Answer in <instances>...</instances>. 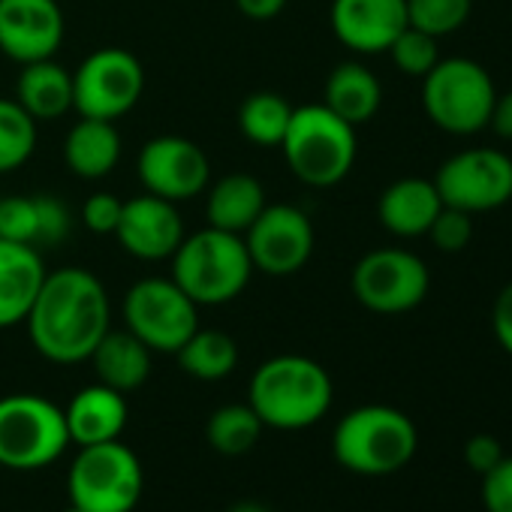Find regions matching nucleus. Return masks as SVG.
<instances>
[{
	"label": "nucleus",
	"mask_w": 512,
	"mask_h": 512,
	"mask_svg": "<svg viewBox=\"0 0 512 512\" xmlns=\"http://www.w3.org/2000/svg\"><path fill=\"white\" fill-rule=\"evenodd\" d=\"M25 323L43 359L55 365L88 362L100 338L112 329L109 293L88 269H58L46 275Z\"/></svg>",
	"instance_id": "obj_1"
},
{
	"label": "nucleus",
	"mask_w": 512,
	"mask_h": 512,
	"mask_svg": "<svg viewBox=\"0 0 512 512\" xmlns=\"http://www.w3.org/2000/svg\"><path fill=\"white\" fill-rule=\"evenodd\" d=\"M332 395V377L320 362L299 353H284L266 359L253 371L247 404L266 428L302 431L329 413Z\"/></svg>",
	"instance_id": "obj_2"
},
{
	"label": "nucleus",
	"mask_w": 512,
	"mask_h": 512,
	"mask_svg": "<svg viewBox=\"0 0 512 512\" xmlns=\"http://www.w3.org/2000/svg\"><path fill=\"white\" fill-rule=\"evenodd\" d=\"M169 260H172V281L199 308L226 305L238 299L253 275L244 238L214 226L184 235Z\"/></svg>",
	"instance_id": "obj_3"
},
{
	"label": "nucleus",
	"mask_w": 512,
	"mask_h": 512,
	"mask_svg": "<svg viewBox=\"0 0 512 512\" xmlns=\"http://www.w3.org/2000/svg\"><path fill=\"white\" fill-rule=\"evenodd\" d=\"M278 148L302 184L335 187L350 175L359 142L353 124L338 118L326 103H311L293 109L290 127Z\"/></svg>",
	"instance_id": "obj_4"
},
{
	"label": "nucleus",
	"mask_w": 512,
	"mask_h": 512,
	"mask_svg": "<svg viewBox=\"0 0 512 512\" xmlns=\"http://www.w3.org/2000/svg\"><path fill=\"white\" fill-rule=\"evenodd\" d=\"M416 443L419 437L410 416L386 404L350 410L332 434L338 464L362 476H389L401 470L413 458Z\"/></svg>",
	"instance_id": "obj_5"
},
{
	"label": "nucleus",
	"mask_w": 512,
	"mask_h": 512,
	"mask_svg": "<svg viewBox=\"0 0 512 512\" xmlns=\"http://www.w3.org/2000/svg\"><path fill=\"white\" fill-rule=\"evenodd\" d=\"M142 491L145 470L127 443L109 440L79 446L67 473V494L73 506L85 512H133Z\"/></svg>",
	"instance_id": "obj_6"
},
{
	"label": "nucleus",
	"mask_w": 512,
	"mask_h": 512,
	"mask_svg": "<svg viewBox=\"0 0 512 512\" xmlns=\"http://www.w3.org/2000/svg\"><path fill=\"white\" fill-rule=\"evenodd\" d=\"M497 91L488 70L470 58H446L422 76V106L431 124L452 136H473L488 127Z\"/></svg>",
	"instance_id": "obj_7"
},
{
	"label": "nucleus",
	"mask_w": 512,
	"mask_h": 512,
	"mask_svg": "<svg viewBox=\"0 0 512 512\" xmlns=\"http://www.w3.org/2000/svg\"><path fill=\"white\" fill-rule=\"evenodd\" d=\"M70 446L64 407L43 395L19 392L0 398V464L10 470H40Z\"/></svg>",
	"instance_id": "obj_8"
},
{
	"label": "nucleus",
	"mask_w": 512,
	"mask_h": 512,
	"mask_svg": "<svg viewBox=\"0 0 512 512\" xmlns=\"http://www.w3.org/2000/svg\"><path fill=\"white\" fill-rule=\"evenodd\" d=\"M124 323L151 353H178L199 329V305L172 278H142L124 296Z\"/></svg>",
	"instance_id": "obj_9"
},
{
	"label": "nucleus",
	"mask_w": 512,
	"mask_h": 512,
	"mask_svg": "<svg viewBox=\"0 0 512 512\" xmlns=\"http://www.w3.org/2000/svg\"><path fill=\"white\" fill-rule=\"evenodd\" d=\"M350 287L362 308L395 317L425 302L431 275L416 253L404 247H380L356 263Z\"/></svg>",
	"instance_id": "obj_10"
},
{
	"label": "nucleus",
	"mask_w": 512,
	"mask_h": 512,
	"mask_svg": "<svg viewBox=\"0 0 512 512\" xmlns=\"http://www.w3.org/2000/svg\"><path fill=\"white\" fill-rule=\"evenodd\" d=\"M145 91V70L127 49H97L73 73V109L82 118L118 121Z\"/></svg>",
	"instance_id": "obj_11"
},
{
	"label": "nucleus",
	"mask_w": 512,
	"mask_h": 512,
	"mask_svg": "<svg viewBox=\"0 0 512 512\" xmlns=\"http://www.w3.org/2000/svg\"><path fill=\"white\" fill-rule=\"evenodd\" d=\"M431 181L443 205L476 217L512 199V157L497 148H467L452 154Z\"/></svg>",
	"instance_id": "obj_12"
},
{
	"label": "nucleus",
	"mask_w": 512,
	"mask_h": 512,
	"mask_svg": "<svg viewBox=\"0 0 512 512\" xmlns=\"http://www.w3.org/2000/svg\"><path fill=\"white\" fill-rule=\"evenodd\" d=\"M250 253L253 272H266L272 278H290L302 272L314 253L317 235L311 217L296 205H266L241 235Z\"/></svg>",
	"instance_id": "obj_13"
},
{
	"label": "nucleus",
	"mask_w": 512,
	"mask_h": 512,
	"mask_svg": "<svg viewBox=\"0 0 512 512\" xmlns=\"http://www.w3.org/2000/svg\"><path fill=\"white\" fill-rule=\"evenodd\" d=\"M136 172L145 193H154L175 205L202 193L211 178L205 151L184 136H157L145 142L136 160Z\"/></svg>",
	"instance_id": "obj_14"
},
{
	"label": "nucleus",
	"mask_w": 512,
	"mask_h": 512,
	"mask_svg": "<svg viewBox=\"0 0 512 512\" xmlns=\"http://www.w3.org/2000/svg\"><path fill=\"white\" fill-rule=\"evenodd\" d=\"M64 43L58 0H0V52L16 64L55 58Z\"/></svg>",
	"instance_id": "obj_15"
},
{
	"label": "nucleus",
	"mask_w": 512,
	"mask_h": 512,
	"mask_svg": "<svg viewBox=\"0 0 512 512\" xmlns=\"http://www.w3.org/2000/svg\"><path fill=\"white\" fill-rule=\"evenodd\" d=\"M115 238L136 260L160 263L178 250L184 238V223L175 202L154 193H142L124 202Z\"/></svg>",
	"instance_id": "obj_16"
},
{
	"label": "nucleus",
	"mask_w": 512,
	"mask_h": 512,
	"mask_svg": "<svg viewBox=\"0 0 512 512\" xmlns=\"http://www.w3.org/2000/svg\"><path fill=\"white\" fill-rule=\"evenodd\" d=\"M329 25L350 52L380 55L407 28V0H332Z\"/></svg>",
	"instance_id": "obj_17"
},
{
	"label": "nucleus",
	"mask_w": 512,
	"mask_h": 512,
	"mask_svg": "<svg viewBox=\"0 0 512 512\" xmlns=\"http://www.w3.org/2000/svg\"><path fill=\"white\" fill-rule=\"evenodd\" d=\"M46 275L43 256L34 244L0 238V329L28 320Z\"/></svg>",
	"instance_id": "obj_18"
},
{
	"label": "nucleus",
	"mask_w": 512,
	"mask_h": 512,
	"mask_svg": "<svg viewBox=\"0 0 512 512\" xmlns=\"http://www.w3.org/2000/svg\"><path fill=\"white\" fill-rule=\"evenodd\" d=\"M127 416H130L127 395L118 389H109L103 383L85 386L64 407L67 434H70V443H76V446L121 440V434L127 428Z\"/></svg>",
	"instance_id": "obj_19"
},
{
	"label": "nucleus",
	"mask_w": 512,
	"mask_h": 512,
	"mask_svg": "<svg viewBox=\"0 0 512 512\" xmlns=\"http://www.w3.org/2000/svg\"><path fill=\"white\" fill-rule=\"evenodd\" d=\"M443 199L428 178H398L392 181L377 202L380 223L398 238H419L428 235Z\"/></svg>",
	"instance_id": "obj_20"
},
{
	"label": "nucleus",
	"mask_w": 512,
	"mask_h": 512,
	"mask_svg": "<svg viewBox=\"0 0 512 512\" xmlns=\"http://www.w3.org/2000/svg\"><path fill=\"white\" fill-rule=\"evenodd\" d=\"M97 371V380L109 389L118 392H136L139 386H145V380L151 377V350L130 332H115L109 329L100 344L94 347L91 359H88Z\"/></svg>",
	"instance_id": "obj_21"
},
{
	"label": "nucleus",
	"mask_w": 512,
	"mask_h": 512,
	"mask_svg": "<svg viewBox=\"0 0 512 512\" xmlns=\"http://www.w3.org/2000/svg\"><path fill=\"white\" fill-rule=\"evenodd\" d=\"M64 160L67 169L79 178H106L121 160V133L115 121L79 118V124L70 127L64 139Z\"/></svg>",
	"instance_id": "obj_22"
},
{
	"label": "nucleus",
	"mask_w": 512,
	"mask_h": 512,
	"mask_svg": "<svg viewBox=\"0 0 512 512\" xmlns=\"http://www.w3.org/2000/svg\"><path fill=\"white\" fill-rule=\"evenodd\" d=\"M16 103L34 121H52L67 115L73 109V73L55 58L22 64V76L16 82Z\"/></svg>",
	"instance_id": "obj_23"
},
{
	"label": "nucleus",
	"mask_w": 512,
	"mask_h": 512,
	"mask_svg": "<svg viewBox=\"0 0 512 512\" xmlns=\"http://www.w3.org/2000/svg\"><path fill=\"white\" fill-rule=\"evenodd\" d=\"M266 205L269 202H266V190L260 178H253L247 172H229L211 187L208 202H205V217H208V226L214 229L244 235Z\"/></svg>",
	"instance_id": "obj_24"
},
{
	"label": "nucleus",
	"mask_w": 512,
	"mask_h": 512,
	"mask_svg": "<svg viewBox=\"0 0 512 512\" xmlns=\"http://www.w3.org/2000/svg\"><path fill=\"white\" fill-rule=\"evenodd\" d=\"M323 103L338 118L359 127V124H365V121H371L377 115V109L383 103V88H380V79L365 64L347 61V64H338L329 73Z\"/></svg>",
	"instance_id": "obj_25"
},
{
	"label": "nucleus",
	"mask_w": 512,
	"mask_h": 512,
	"mask_svg": "<svg viewBox=\"0 0 512 512\" xmlns=\"http://www.w3.org/2000/svg\"><path fill=\"white\" fill-rule=\"evenodd\" d=\"M175 356H178V365H181L184 374H190L196 380H205V383L229 377L235 371V365H238L235 341L226 332H217V329H196L181 344V350Z\"/></svg>",
	"instance_id": "obj_26"
},
{
	"label": "nucleus",
	"mask_w": 512,
	"mask_h": 512,
	"mask_svg": "<svg viewBox=\"0 0 512 512\" xmlns=\"http://www.w3.org/2000/svg\"><path fill=\"white\" fill-rule=\"evenodd\" d=\"M263 428H266L263 419L256 416V410L250 404H223L211 413V419L205 425V437L217 455L238 458L260 443Z\"/></svg>",
	"instance_id": "obj_27"
},
{
	"label": "nucleus",
	"mask_w": 512,
	"mask_h": 512,
	"mask_svg": "<svg viewBox=\"0 0 512 512\" xmlns=\"http://www.w3.org/2000/svg\"><path fill=\"white\" fill-rule=\"evenodd\" d=\"M290 118H293V106L287 103V97L272 94V91H260V94H250L241 103V109H238V130L253 145L278 148L284 142Z\"/></svg>",
	"instance_id": "obj_28"
},
{
	"label": "nucleus",
	"mask_w": 512,
	"mask_h": 512,
	"mask_svg": "<svg viewBox=\"0 0 512 512\" xmlns=\"http://www.w3.org/2000/svg\"><path fill=\"white\" fill-rule=\"evenodd\" d=\"M34 148L37 121L16 100H0V175L25 166Z\"/></svg>",
	"instance_id": "obj_29"
},
{
	"label": "nucleus",
	"mask_w": 512,
	"mask_h": 512,
	"mask_svg": "<svg viewBox=\"0 0 512 512\" xmlns=\"http://www.w3.org/2000/svg\"><path fill=\"white\" fill-rule=\"evenodd\" d=\"M470 13L473 0H407V25L437 40L464 28Z\"/></svg>",
	"instance_id": "obj_30"
},
{
	"label": "nucleus",
	"mask_w": 512,
	"mask_h": 512,
	"mask_svg": "<svg viewBox=\"0 0 512 512\" xmlns=\"http://www.w3.org/2000/svg\"><path fill=\"white\" fill-rule=\"evenodd\" d=\"M386 52L392 55V64H395L404 76H416V79L428 76V73L437 67V61H440L437 37L422 34V31H416V28H410V25L395 37V43H392Z\"/></svg>",
	"instance_id": "obj_31"
},
{
	"label": "nucleus",
	"mask_w": 512,
	"mask_h": 512,
	"mask_svg": "<svg viewBox=\"0 0 512 512\" xmlns=\"http://www.w3.org/2000/svg\"><path fill=\"white\" fill-rule=\"evenodd\" d=\"M0 238L40 244V199L37 196H7L0 199Z\"/></svg>",
	"instance_id": "obj_32"
},
{
	"label": "nucleus",
	"mask_w": 512,
	"mask_h": 512,
	"mask_svg": "<svg viewBox=\"0 0 512 512\" xmlns=\"http://www.w3.org/2000/svg\"><path fill=\"white\" fill-rule=\"evenodd\" d=\"M428 238L443 253H461L473 241V214L443 205L428 229Z\"/></svg>",
	"instance_id": "obj_33"
},
{
	"label": "nucleus",
	"mask_w": 512,
	"mask_h": 512,
	"mask_svg": "<svg viewBox=\"0 0 512 512\" xmlns=\"http://www.w3.org/2000/svg\"><path fill=\"white\" fill-rule=\"evenodd\" d=\"M124 202L115 193H94L82 205V223L97 235H115Z\"/></svg>",
	"instance_id": "obj_34"
},
{
	"label": "nucleus",
	"mask_w": 512,
	"mask_h": 512,
	"mask_svg": "<svg viewBox=\"0 0 512 512\" xmlns=\"http://www.w3.org/2000/svg\"><path fill=\"white\" fill-rule=\"evenodd\" d=\"M482 500L488 512H512V458H500L482 473Z\"/></svg>",
	"instance_id": "obj_35"
},
{
	"label": "nucleus",
	"mask_w": 512,
	"mask_h": 512,
	"mask_svg": "<svg viewBox=\"0 0 512 512\" xmlns=\"http://www.w3.org/2000/svg\"><path fill=\"white\" fill-rule=\"evenodd\" d=\"M500 458H503V446L491 434H476L464 443V461L476 473H488Z\"/></svg>",
	"instance_id": "obj_36"
},
{
	"label": "nucleus",
	"mask_w": 512,
	"mask_h": 512,
	"mask_svg": "<svg viewBox=\"0 0 512 512\" xmlns=\"http://www.w3.org/2000/svg\"><path fill=\"white\" fill-rule=\"evenodd\" d=\"M491 329L497 344L512 356V284H506L497 299H494V311H491Z\"/></svg>",
	"instance_id": "obj_37"
},
{
	"label": "nucleus",
	"mask_w": 512,
	"mask_h": 512,
	"mask_svg": "<svg viewBox=\"0 0 512 512\" xmlns=\"http://www.w3.org/2000/svg\"><path fill=\"white\" fill-rule=\"evenodd\" d=\"M284 7H287V0H235V10L253 22H269L281 16Z\"/></svg>",
	"instance_id": "obj_38"
},
{
	"label": "nucleus",
	"mask_w": 512,
	"mask_h": 512,
	"mask_svg": "<svg viewBox=\"0 0 512 512\" xmlns=\"http://www.w3.org/2000/svg\"><path fill=\"white\" fill-rule=\"evenodd\" d=\"M488 127L500 136V139H506V142H512V91H506V94H497V100H494V109H491V121H488Z\"/></svg>",
	"instance_id": "obj_39"
},
{
	"label": "nucleus",
	"mask_w": 512,
	"mask_h": 512,
	"mask_svg": "<svg viewBox=\"0 0 512 512\" xmlns=\"http://www.w3.org/2000/svg\"><path fill=\"white\" fill-rule=\"evenodd\" d=\"M226 512H272V509H269V506H263V503H256V500H241V503L229 506Z\"/></svg>",
	"instance_id": "obj_40"
},
{
	"label": "nucleus",
	"mask_w": 512,
	"mask_h": 512,
	"mask_svg": "<svg viewBox=\"0 0 512 512\" xmlns=\"http://www.w3.org/2000/svg\"><path fill=\"white\" fill-rule=\"evenodd\" d=\"M64 512H85V509H79V506H73V503H70V506H67Z\"/></svg>",
	"instance_id": "obj_41"
}]
</instances>
